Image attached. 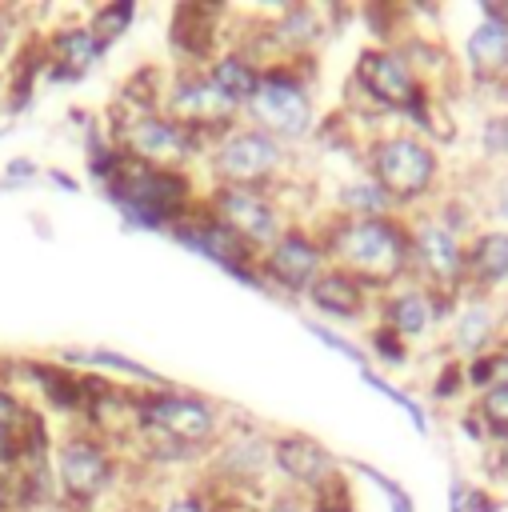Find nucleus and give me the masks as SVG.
Wrapping results in <instances>:
<instances>
[{
  "instance_id": "31",
  "label": "nucleus",
  "mask_w": 508,
  "mask_h": 512,
  "mask_svg": "<svg viewBox=\"0 0 508 512\" xmlns=\"http://www.w3.org/2000/svg\"><path fill=\"white\" fill-rule=\"evenodd\" d=\"M368 344H372V352H376L380 360H388V364H404V356H408V344H404L396 332H388L384 324H376V328H372Z\"/></svg>"
},
{
  "instance_id": "15",
  "label": "nucleus",
  "mask_w": 508,
  "mask_h": 512,
  "mask_svg": "<svg viewBox=\"0 0 508 512\" xmlns=\"http://www.w3.org/2000/svg\"><path fill=\"white\" fill-rule=\"evenodd\" d=\"M328 268L324 244L316 236V228L292 224L268 252H260V276L264 288H280V292H308V284Z\"/></svg>"
},
{
  "instance_id": "27",
  "label": "nucleus",
  "mask_w": 508,
  "mask_h": 512,
  "mask_svg": "<svg viewBox=\"0 0 508 512\" xmlns=\"http://www.w3.org/2000/svg\"><path fill=\"white\" fill-rule=\"evenodd\" d=\"M360 380H364V384H368L372 392H380V396H388V400H392L396 408H404L416 432H428V416H424V408H420V404H416V400H412V396H408L404 388H396V384H388V380H384V376H376V372H372L368 364L360 368Z\"/></svg>"
},
{
  "instance_id": "26",
  "label": "nucleus",
  "mask_w": 508,
  "mask_h": 512,
  "mask_svg": "<svg viewBox=\"0 0 508 512\" xmlns=\"http://www.w3.org/2000/svg\"><path fill=\"white\" fill-rule=\"evenodd\" d=\"M476 416L484 420V432L496 440H508V384H492L476 396Z\"/></svg>"
},
{
  "instance_id": "20",
  "label": "nucleus",
  "mask_w": 508,
  "mask_h": 512,
  "mask_svg": "<svg viewBox=\"0 0 508 512\" xmlns=\"http://www.w3.org/2000/svg\"><path fill=\"white\" fill-rule=\"evenodd\" d=\"M220 28H224L220 4H180L172 16V48L192 64H208L220 52Z\"/></svg>"
},
{
  "instance_id": "11",
  "label": "nucleus",
  "mask_w": 508,
  "mask_h": 512,
  "mask_svg": "<svg viewBox=\"0 0 508 512\" xmlns=\"http://www.w3.org/2000/svg\"><path fill=\"white\" fill-rule=\"evenodd\" d=\"M204 208L224 224L232 228L256 256L268 252L288 228V204L276 196V192H264V188H232V184H208L204 192Z\"/></svg>"
},
{
  "instance_id": "19",
  "label": "nucleus",
  "mask_w": 508,
  "mask_h": 512,
  "mask_svg": "<svg viewBox=\"0 0 508 512\" xmlns=\"http://www.w3.org/2000/svg\"><path fill=\"white\" fill-rule=\"evenodd\" d=\"M508 280V228H480L464 240V296H492Z\"/></svg>"
},
{
  "instance_id": "6",
  "label": "nucleus",
  "mask_w": 508,
  "mask_h": 512,
  "mask_svg": "<svg viewBox=\"0 0 508 512\" xmlns=\"http://www.w3.org/2000/svg\"><path fill=\"white\" fill-rule=\"evenodd\" d=\"M48 464H52V484H56V496L68 500L72 508L88 512L100 496L112 492V480H116V456H112V440L76 424L68 428L56 448L48 452Z\"/></svg>"
},
{
  "instance_id": "8",
  "label": "nucleus",
  "mask_w": 508,
  "mask_h": 512,
  "mask_svg": "<svg viewBox=\"0 0 508 512\" xmlns=\"http://www.w3.org/2000/svg\"><path fill=\"white\" fill-rule=\"evenodd\" d=\"M112 144L120 148L124 160L144 164V168H168V172H188L192 160L208 152V148H204L188 128H180L164 108H160V112H120V108H116Z\"/></svg>"
},
{
  "instance_id": "18",
  "label": "nucleus",
  "mask_w": 508,
  "mask_h": 512,
  "mask_svg": "<svg viewBox=\"0 0 508 512\" xmlns=\"http://www.w3.org/2000/svg\"><path fill=\"white\" fill-rule=\"evenodd\" d=\"M500 336V312L492 304V296H460L448 312V348L456 352V360H476L492 348V340Z\"/></svg>"
},
{
  "instance_id": "24",
  "label": "nucleus",
  "mask_w": 508,
  "mask_h": 512,
  "mask_svg": "<svg viewBox=\"0 0 508 512\" xmlns=\"http://www.w3.org/2000/svg\"><path fill=\"white\" fill-rule=\"evenodd\" d=\"M332 216H344V220H376V216H396V208H392V200L368 176H360V180L340 184Z\"/></svg>"
},
{
  "instance_id": "23",
  "label": "nucleus",
  "mask_w": 508,
  "mask_h": 512,
  "mask_svg": "<svg viewBox=\"0 0 508 512\" xmlns=\"http://www.w3.org/2000/svg\"><path fill=\"white\" fill-rule=\"evenodd\" d=\"M104 56V44L88 32V24H64L44 40V60L56 76H84Z\"/></svg>"
},
{
  "instance_id": "1",
  "label": "nucleus",
  "mask_w": 508,
  "mask_h": 512,
  "mask_svg": "<svg viewBox=\"0 0 508 512\" xmlns=\"http://www.w3.org/2000/svg\"><path fill=\"white\" fill-rule=\"evenodd\" d=\"M324 256L332 268L360 280L368 292H392L408 280V224L404 216H376V220H344L328 216L316 228Z\"/></svg>"
},
{
  "instance_id": "5",
  "label": "nucleus",
  "mask_w": 508,
  "mask_h": 512,
  "mask_svg": "<svg viewBox=\"0 0 508 512\" xmlns=\"http://www.w3.org/2000/svg\"><path fill=\"white\" fill-rule=\"evenodd\" d=\"M408 280L456 304L464 296V236L440 212L408 216Z\"/></svg>"
},
{
  "instance_id": "14",
  "label": "nucleus",
  "mask_w": 508,
  "mask_h": 512,
  "mask_svg": "<svg viewBox=\"0 0 508 512\" xmlns=\"http://www.w3.org/2000/svg\"><path fill=\"white\" fill-rule=\"evenodd\" d=\"M272 472L284 480V488L304 492L308 500H316L340 484V460L320 440H312L304 432L272 436Z\"/></svg>"
},
{
  "instance_id": "13",
  "label": "nucleus",
  "mask_w": 508,
  "mask_h": 512,
  "mask_svg": "<svg viewBox=\"0 0 508 512\" xmlns=\"http://www.w3.org/2000/svg\"><path fill=\"white\" fill-rule=\"evenodd\" d=\"M172 240H180L184 248H192V252H200L204 260L220 264V268L232 272L236 280L264 284V276H260V256H256L232 228H224V224L204 208V200L196 204V212H192L188 220H180V224L172 228Z\"/></svg>"
},
{
  "instance_id": "35",
  "label": "nucleus",
  "mask_w": 508,
  "mask_h": 512,
  "mask_svg": "<svg viewBox=\"0 0 508 512\" xmlns=\"http://www.w3.org/2000/svg\"><path fill=\"white\" fill-rule=\"evenodd\" d=\"M488 212L508 228V168H500L488 184Z\"/></svg>"
},
{
  "instance_id": "12",
  "label": "nucleus",
  "mask_w": 508,
  "mask_h": 512,
  "mask_svg": "<svg viewBox=\"0 0 508 512\" xmlns=\"http://www.w3.org/2000/svg\"><path fill=\"white\" fill-rule=\"evenodd\" d=\"M164 112L180 128H188L204 148L216 144L220 136H228L232 128H240V108L212 88V80L204 76V68H180L168 80Z\"/></svg>"
},
{
  "instance_id": "7",
  "label": "nucleus",
  "mask_w": 508,
  "mask_h": 512,
  "mask_svg": "<svg viewBox=\"0 0 508 512\" xmlns=\"http://www.w3.org/2000/svg\"><path fill=\"white\" fill-rule=\"evenodd\" d=\"M240 124L260 128L264 136L280 140L284 148L308 140L312 124H316V104H312L308 80L288 64H268L256 96L240 108Z\"/></svg>"
},
{
  "instance_id": "2",
  "label": "nucleus",
  "mask_w": 508,
  "mask_h": 512,
  "mask_svg": "<svg viewBox=\"0 0 508 512\" xmlns=\"http://www.w3.org/2000/svg\"><path fill=\"white\" fill-rule=\"evenodd\" d=\"M132 436L160 464H168V460H204L208 448L220 440V412L200 396L152 388V392L136 396Z\"/></svg>"
},
{
  "instance_id": "37",
  "label": "nucleus",
  "mask_w": 508,
  "mask_h": 512,
  "mask_svg": "<svg viewBox=\"0 0 508 512\" xmlns=\"http://www.w3.org/2000/svg\"><path fill=\"white\" fill-rule=\"evenodd\" d=\"M4 176H8V180H32V176H36V164H32V160H24V156H20V160H8Z\"/></svg>"
},
{
  "instance_id": "33",
  "label": "nucleus",
  "mask_w": 508,
  "mask_h": 512,
  "mask_svg": "<svg viewBox=\"0 0 508 512\" xmlns=\"http://www.w3.org/2000/svg\"><path fill=\"white\" fill-rule=\"evenodd\" d=\"M304 328H308V332H312V336H316L320 344H328V348H336L340 356H348L352 364H360V368H364V360H368V356H364V352H360V348H356L352 340H344L340 332H332V328H324V324H312V320H308Z\"/></svg>"
},
{
  "instance_id": "34",
  "label": "nucleus",
  "mask_w": 508,
  "mask_h": 512,
  "mask_svg": "<svg viewBox=\"0 0 508 512\" xmlns=\"http://www.w3.org/2000/svg\"><path fill=\"white\" fill-rule=\"evenodd\" d=\"M308 508H312V500L304 492H292V488H276L260 504V512H308Z\"/></svg>"
},
{
  "instance_id": "32",
  "label": "nucleus",
  "mask_w": 508,
  "mask_h": 512,
  "mask_svg": "<svg viewBox=\"0 0 508 512\" xmlns=\"http://www.w3.org/2000/svg\"><path fill=\"white\" fill-rule=\"evenodd\" d=\"M156 512H216V508H212V500H208L204 488H192V492H176V496L160 500Z\"/></svg>"
},
{
  "instance_id": "30",
  "label": "nucleus",
  "mask_w": 508,
  "mask_h": 512,
  "mask_svg": "<svg viewBox=\"0 0 508 512\" xmlns=\"http://www.w3.org/2000/svg\"><path fill=\"white\" fill-rule=\"evenodd\" d=\"M352 468H356L360 476H368V480H376V488H380V492L388 496V508H392V512H416V504H412V496H408V492H404V488H400L396 480H388L384 472H376V468H368V464H352Z\"/></svg>"
},
{
  "instance_id": "10",
  "label": "nucleus",
  "mask_w": 508,
  "mask_h": 512,
  "mask_svg": "<svg viewBox=\"0 0 508 512\" xmlns=\"http://www.w3.org/2000/svg\"><path fill=\"white\" fill-rule=\"evenodd\" d=\"M352 80L380 112H404V116L428 124V104L432 100L424 96V80L400 48H388V44L364 48L356 56Z\"/></svg>"
},
{
  "instance_id": "22",
  "label": "nucleus",
  "mask_w": 508,
  "mask_h": 512,
  "mask_svg": "<svg viewBox=\"0 0 508 512\" xmlns=\"http://www.w3.org/2000/svg\"><path fill=\"white\" fill-rule=\"evenodd\" d=\"M204 76L212 80V88H216L224 100H232L236 108H244V104L256 96V88H260V80H264V68H260L248 52L224 48V52H216V56L204 64Z\"/></svg>"
},
{
  "instance_id": "3",
  "label": "nucleus",
  "mask_w": 508,
  "mask_h": 512,
  "mask_svg": "<svg viewBox=\"0 0 508 512\" xmlns=\"http://www.w3.org/2000/svg\"><path fill=\"white\" fill-rule=\"evenodd\" d=\"M108 200L124 212V224L132 228H164L172 232L180 220L196 212L204 196H196L192 172H168V168H144L132 160H120L116 176L104 184Z\"/></svg>"
},
{
  "instance_id": "17",
  "label": "nucleus",
  "mask_w": 508,
  "mask_h": 512,
  "mask_svg": "<svg viewBox=\"0 0 508 512\" xmlns=\"http://www.w3.org/2000/svg\"><path fill=\"white\" fill-rule=\"evenodd\" d=\"M468 76L484 88H508V16L496 4H484L480 20L464 40Z\"/></svg>"
},
{
  "instance_id": "38",
  "label": "nucleus",
  "mask_w": 508,
  "mask_h": 512,
  "mask_svg": "<svg viewBox=\"0 0 508 512\" xmlns=\"http://www.w3.org/2000/svg\"><path fill=\"white\" fill-rule=\"evenodd\" d=\"M8 36H12V16H8V12H0V52H4Z\"/></svg>"
},
{
  "instance_id": "9",
  "label": "nucleus",
  "mask_w": 508,
  "mask_h": 512,
  "mask_svg": "<svg viewBox=\"0 0 508 512\" xmlns=\"http://www.w3.org/2000/svg\"><path fill=\"white\" fill-rule=\"evenodd\" d=\"M208 176L212 184H232V188H280L284 172H288V148L272 136H264L260 128H232L228 136H220L216 144H208L204 152Z\"/></svg>"
},
{
  "instance_id": "16",
  "label": "nucleus",
  "mask_w": 508,
  "mask_h": 512,
  "mask_svg": "<svg viewBox=\"0 0 508 512\" xmlns=\"http://www.w3.org/2000/svg\"><path fill=\"white\" fill-rule=\"evenodd\" d=\"M376 308H380V324L388 328V332H396L404 344H412V340H424L440 320H448V312H452V304H444L440 296H432L428 288H420V284H412V280H404V284H396L392 292H384L380 300H376Z\"/></svg>"
},
{
  "instance_id": "36",
  "label": "nucleus",
  "mask_w": 508,
  "mask_h": 512,
  "mask_svg": "<svg viewBox=\"0 0 508 512\" xmlns=\"http://www.w3.org/2000/svg\"><path fill=\"white\" fill-rule=\"evenodd\" d=\"M308 512H356V508H352V500L344 496V488L336 484V488H328L324 496H316Z\"/></svg>"
},
{
  "instance_id": "28",
  "label": "nucleus",
  "mask_w": 508,
  "mask_h": 512,
  "mask_svg": "<svg viewBox=\"0 0 508 512\" xmlns=\"http://www.w3.org/2000/svg\"><path fill=\"white\" fill-rule=\"evenodd\" d=\"M60 360H80V364H92V368H116V372H128V376L148 380V384H156V380H160L152 368H144V364H136V360H128V356L104 352V348H96V352H60Z\"/></svg>"
},
{
  "instance_id": "25",
  "label": "nucleus",
  "mask_w": 508,
  "mask_h": 512,
  "mask_svg": "<svg viewBox=\"0 0 508 512\" xmlns=\"http://www.w3.org/2000/svg\"><path fill=\"white\" fill-rule=\"evenodd\" d=\"M132 16H136V4H128V0H116V4H100V8H92L88 12V32L108 48L112 40H120L124 32H128V24H132Z\"/></svg>"
},
{
  "instance_id": "29",
  "label": "nucleus",
  "mask_w": 508,
  "mask_h": 512,
  "mask_svg": "<svg viewBox=\"0 0 508 512\" xmlns=\"http://www.w3.org/2000/svg\"><path fill=\"white\" fill-rule=\"evenodd\" d=\"M500 504L492 500L488 488L480 484H468V480H452L448 488V512H496Z\"/></svg>"
},
{
  "instance_id": "21",
  "label": "nucleus",
  "mask_w": 508,
  "mask_h": 512,
  "mask_svg": "<svg viewBox=\"0 0 508 512\" xmlns=\"http://www.w3.org/2000/svg\"><path fill=\"white\" fill-rule=\"evenodd\" d=\"M304 300L320 312V316H336V320H356V316H364L368 312V300H372V292L360 284V280H352L348 272H340V268H324L312 284H308V292H304Z\"/></svg>"
},
{
  "instance_id": "4",
  "label": "nucleus",
  "mask_w": 508,
  "mask_h": 512,
  "mask_svg": "<svg viewBox=\"0 0 508 512\" xmlns=\"http://www.w3.org/2000/svg\"><path fill=\"white\" fill-rule=\"evenodd\" d=\"M364 164L368 180L392 200L396 212L424 204L440 180V156L416 132H380L376 140H368Z\"/></svg>"
}]
</instances>
